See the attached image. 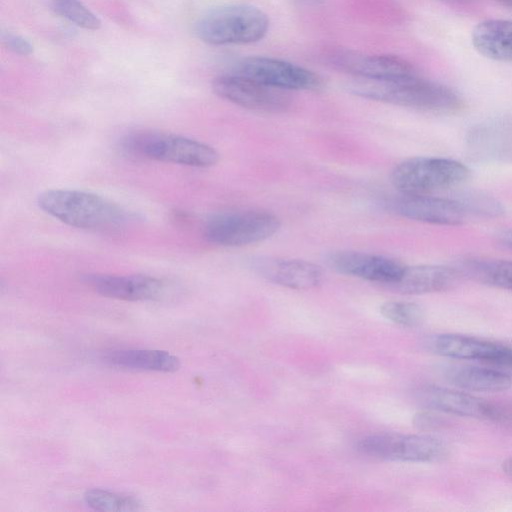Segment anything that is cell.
Wrapping results in <instances>:
<instances>
[{"label":"cell","mask_w":512,"mask_h":512,"mask_svg":"<svg viewBox=\"0 0 512 512\" xmlns=\"http://www.w3.org/2000/svg\"><path fill=\"white\" fill-rule=\"evenodd\" d=\"M233 73L281 90H319L322 79L313 71L296 64L262 56L247 57L233 68Z\"/></svg>","instance_id":"obj_8"},{"label":"cell","mask_w":512,"mask_h":512,"mask_svg":"<svg viewBox=\"0 0 512 512\" xmlns=\"http://www.w3.org/2000/svg\"><path fill=\"white\" fill-rule=\"evenodd\" d=\"M498 3H500L503 6H506L508 8H512V0H495Z\"/></svg>","instance_id":"obj_32"},{"label":"cell","mask_w":512,"mask_h":512,"mask_svg":"<svg viewBox=\"0 0 512 512\" xmlns=\"http://www.w3.org/2000/svg\"><path fill=\"white\" fill-rule=\"evenodd\" d=\"M502 469L504 471V473L510 478L512 479V457L506 459L503 463H502Z\"/></svg>","instance_id":"obj_31"},{"label":"cell","mask_w":512,"mask_h":512,"mask_svg":"<svg viewBox=\"0 0 512 512\" xmlns=\"http://www.w3.org/2000/svg\"><path fill=\"white\" fill-rule=\"evenodd\" d=\"M471 38L475 49L484 57L512 62V20H484L474 27Z\"/></svg>","instance_id":"obj_19"},{"label":"cell","mask_w":512,"mask_h":512,"mask_svg":"<svg viewBox=\"0 0 512 512\" xmlns=\"http://www.w3.org/2000/svg\"><path fill=\"white\" fill-rule=\"evenodd\" d=\"M86 504L98 511H137L141 503L133 496L102 489H90L84 494Z\"/></svg>","instance_id":"obj_24"},{"label":"cell","mask_w":512,"mask_h":512,"mask_svg":"<svg viewBox=\"0 0 512 512\" xmlns=\"http://www.w3.org/2000/svg\"><path fill=\"white\" fill-rule=\"evenodd\" d=\"M380 313L389 321L404 327L418 326L424 319L422 308L407 301L385 302L380 307Z\"/></svg>","instance_id":"obj_26"},{"label":"cell","mask_w":512,"mask_h":512,"mask_svg":"<svg viewBox=\"0 0 512 512\" xmlns=\"http://www.w3.org/2000/svg\"><path fill=\"white\" fill-rule=\"evenodd\" d=\"M427 345L431 351L441 356L476 360L488 365H491L506 347L505 345L457 334L432 336Z\"/></svg>","instance_id":"obj_18"},{"label":"cell","mask_w":512,"mask_h":512,"mask_svg":"<svg viewBox=\"0 0 512 512\" xmlns=\"http://www.w3.org/2000/svg\"><path fill=\"white\" fill-rule=\"evenodd\" d=\"M248 266L267 281L290 289H313L323 280L318 265L301 259L256 256L248 260Z\"/></svg>","instance_id":"obj_15"},{"label":"cell","mask_w":512,"mask_h":512,"mask_svg":"<svg viewBox=\"0 0 512 512\" xmlns=\"http://www.w3.org/2000/svg\"><path fill=\"white\" fill-rule=\"evenodd\" d=\"M123 146L139 157L189 167L207 168L219 161V153L212 146L172 133H132L123 140Z\"/></svg>","instance_id":"obj_5"},{"label":"cell","mask_w":512,"mask_h":512,"mask_svg":"<svg viewBox=\"0 0 512 512\" xmlns=\"http://www.w3.org/2000/svg\"><path fill=\"white\" fill-rule=\"evenodd\" d=\"M454 267L460 276L512 291V260L465 257L458 260Z\"/></svg>","instance_id":"obj_21"},{"label":"cell","mask_w":512,"mask_h":512,"mask_svg":"<svg viewBox=\"0 0 512 512\" xmlns=\"http://www.w3.org/2000/svg\"><path fill=\"white\" fill-rule=\"evenodd\" d=\"M350 90L366 99L430 113L454 114L464 107L457 91L418 73L388 80L356 79Z\"/></svg>","instance_id":"obj_1"},{"label":"cell","mask_w":512,"mask_h":512,"mask_svg":"<svg viewBox=\"0 0 512 512\" xmlns=\"http://www.w3.org/2000/svg\"><path fill=\"white\" fill-rule=\"evenodd\" d=\"M459 277L454 266H405L400 278L388 287L402 294H427L451 288Z\"/></svg>","instance_id":"obj_17"},{"label":"cell","mask_w":512,"mask_h":512,"mask_svg":"<svg viewBox=\"0 0 512 512\" xmlns=\"http://www.w3.org/2000/svg\"><path fill=\"white\" fill-rule=\"evenodd\" d=\"M102 359L111 366L133 370L174 372L180 367L176 356L160 350H110L104 353Z\"/></svg>","instance_id":"obj_20"},{"label":"cell","mask_w":512,"mask_h":512,"mask_svg":"<svg viewBox=\"0 0 512 512\" xmlns=\"http://www.w3.org/2000/svg\"><path fill=\"white\" fill-rule=\"evenodd\" d=\"M466 216L494 219L505 213V207L497 198L479 190H460L450 195Z\"/></svg>","instance_id":"obj_23"},{"label":"cell","mask_w":512,"mask_h":512,"mask_svg":"<svg viewBox=\"0 0 512 512\" xmlns=\"http://www.w3.org/2000/svg\"><path fill=\"white\" fill-rule=\"evenodd\" d=\"M280 225L278 217L267 211L224 212L206 222L204 237L215 245L240 247L271 238Z\"/></svg>","instance_id":"obj_6"},{"label":"cell","mask_w":512,"mask_h":512,"mask_svg":"<svg viewBox=\"0 0 512 512\" xmlns=\"http://www.w3.org/2000/svg\"><path fill=\"white\" fill-rule=\"evenodd\" d=\"M357 449L373 458L410 462L439 461L448 454L447 446L438 438L393 432L367 435L358 441Z\"/></svg>","instance_id":"obj_7"},{"label":"cell","mask_w":512,"mask_h":512,"mask_svg":"<svg viewBox=\"0 0 512 512\" xmlns=\"http://www.w3.org/2000/svg\"><path fill=\"white\" fill-rule=\"evenodd\" d=\"M2 39L4 45L16 54L26 56L33 52L32 44L22 36L7 33Z\"/></svg>","instance_id":"obj_27"},{"label":"cell","mask_w":512,"mask_h":512,"mask_svg":"<svg viewBox=\"0 0 512 512\" xmlns=\"http://www.w3.org/2000/svg\"><path fill=\"white\" fill-rule=\"evenodd\" d=\"M390 207L404 218L434 225L455 226L467 217L451 196L400 193L391 200Z\"/></svg>","instance_id":"obj_14"},{"label":"cell","mask_w":512,"mask_h":512,"mask_svg":"<svg viewBox=\"0 0 512 512\" xmlns=\"http://www.w3.org/2000/svg\"><path fill=\"white\" fill-rule=\"evenodd\" d=\"M470 177L461 161L445 157H413L401 161L391 171L392 185L402 194H433L457 188Z\"/></svg>","instance_id":"obj_4"},{"label":"cell","mask_w":512,"mask_h":512,"mask_svg":"<svg viewBox=\"0 0 512 512\" xmlns=\"http://www.w3.org/2000/svg\"><path fill=\"white\" fill-rule=\"evenodd\" d=\"M413 422L420 430H435L444 424L442 418L431 412L417 413L414 416Z\"/></svg>","instance_id":"obj_28"},{"label":"cell","mask_w":512,"mask_h":512,"mask_svg":"<svg viewBox=\"0 0 512 512\" xmlns=\"http://www.w3.org/2000/svg\"><path fill=\"white\" fill-rule=\"evenodd\" d=\"M53 10L75 25L96 30L101 26L99 18L80 0H51Z\"/></svg>","instance_id":"obj_25"},{"label":"cell","mask_w":512,"mask_h":512,"mask_svg":"<svg viewBox=\"0 0 512 512\" xmlns=\"http://www.w3.org/2000/svg\"><path fill=\"white\" fill-rule=\"evenodd\" d=\"M194 30L200 40L211 45L249 44L265 37L269 18L252 5H225L202 15Z\"/></svg>","instance_id":"obj_3"},{"label":"cell","mask_w":512,"mask_h":512,"mask_svg":"<svg viewBox=\"0 0 512 512\" xmlns=\"http://www.w3.org/2000/svg\"><path fill=\"white\" fill-rule=\"evenodd\" d=\"M83 281L102 296L125 301H160L170 293L167 282L142 274H88Z\"/></svg>","instance_id":"obj_11"},{"label":"cell","mask_w":512,"mask_h":512,"mask_svg":"<svg viewBox=\"0 0 512 512\" xmlns=\"http://www.w3.org/2000/svg\"><path fill=\"white\" fill-rule=\"evenodd\" d=\"M37 205L44 213L79 229L113 230L137 219L117 203L79 190H46L38 196Z\"/></svg>","instance_id":"obj_2"},{"label":"cell","mask_w":512,"mask_h":512,"mask_svg":"<svg viewBox=\"0 0 512 512\" xmlns=\"http://www.w3.org/2000/svg\"><path fill=\"white\" fill-rule=\"evenodd\" d=\"M490 366L512 375V348L506 346L501 355Z\"/></svg>","instance_id":"obj_29"},{"label":"cell","mask_w":512,"mask_h":512,"mask_svg":"<svg viewBox=\"0 0 512 512\" xmlns=\"http://www.w3.org/2000/svg\"><path fill=\"white\" fill-rule=\"evenodd\" d=\"M417 401L431 410L487 420L490 401L465 392L428 385L416 391Z\"/></svg>","instance_id":"obj_16"},{"label":"cell","mask_w":512,"mask_h":512,"mask_svg":"<svg viewBox=\"0 0 512 512\" xmlns=\"http://www.w3.org/2000/svg\"><path fill=\"white\" fill-rule=\"evenodd\" d=\"M448 378L457 387L468 391L499 392L512 386L510 375L493 367H456L449 371Z\"/></svg>","instance_id":"obj_22"},{"label":"cell","mask_w":512,"mask_h":512,"mask_svg":"<svg viewBox=\"0 0 512 512\" xmlns=\"http://www.w3.org/2000/svg\"><path fill=\"white\" fill-rule=\"evenodd\" d=\"M212 88L219 97L249 110L279 113L286 111L291 104L285 90L264 85L233 72L214 78Z\"/></svg>","instance_id":"obj_9"},{"label":"cell","mask_w":512,"mask_h":512,"mask_svg":"<svg viewBox=\"0 0 512 512\" xmlns=\"http://www.w3.org/2000/svg\"><path fill=\"white\" fill-rule=\"evenodd\" d=\"M466 149L479 162H512V115L487 119L467 132Z\"/></svg>","instance_id":"obj_12"},{"label":"cell","mask_w":512,"mask_h":512,"mask_svg":"<svg viewBox=\"0 0 512 512\" xmlns=\"http://www.w3.org/2000/svg\"><path fill=\"white\" fill-rule=\"evenodd\" d=\"M306 1H309V2H316V1H318V0H306Z\"/></svg>","instance_id":"obj_33"},{"label":"cell","mask_w":512,"mask_h":512,"mask_svg":"<svg viewBox=\"0 0 512 512\" xmlns=\"http://www.w3.org/2000/svg\"><path fill=\"white\" fill-rule=\"evenodd\" d=\"M497 239L502 246L512 250V228L501 230L497 234Z\"/></svg>","instance_id":"obj_30"},{"label":"cell","mask_w":512,"mask_h":512,"mask_svg":"<svg viewBox=\"0 0 512 512\" xmlns=\"http://www.w3.org/2000/svg\"><path fill=\"white\" fill-rule=\"evenodd\" d=\"M326 62L336 70L356 79L388 80L417 74L416 68L406 59L388 54H365L347 49L331 50Z\"/></svg>","instance_id":"obj_10"},{"label":"cell","mask_w":512,"mask_h":512,"mask_svg":"<svg viewBox=\"0 0 512 512\" xmlns=\"http://www.w3.org/2000/svg\"><path fill=\"white\" fill-rule=\"evenodd\" d=\"M327 264L338 273L390 286L402 275L405 266L399 261L377 254L336 251L326 257Z\"/></svg>","instance_id":"obj_13"}]
</instances>
